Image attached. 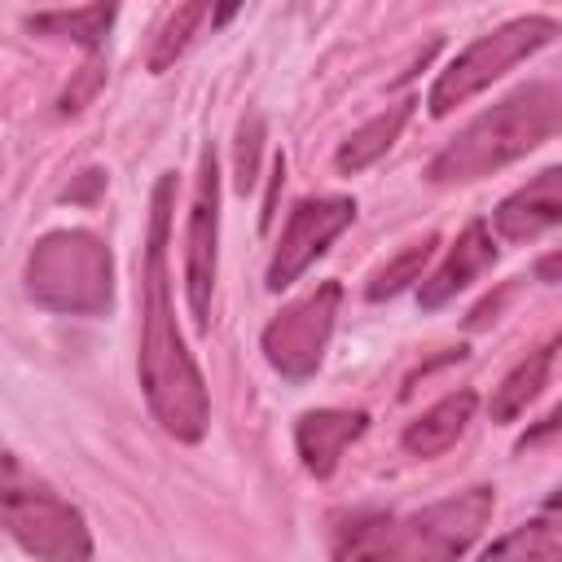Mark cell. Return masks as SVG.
Returning <instances> with one entry per match:
<instances>
[{
	"label": "cell",
	"instance_id": "cell-14",
	"mask_svg": "<svg viewBox=\"0 0 562 562\" xmlns=\"http://www.w3.org/2000/svg\"><path fill=\"white\" fill-rule=\"evenodd\" d=\"M553 356H558V338H544L536 351H527L505 378L501 386L492 391V422H514L544 386H549V373H553Z\"/></svg>",
	"mask_w": 562,
	"mask_h": 562
},
{
	"label": "cell",
	"instance_id": "cell-1",
	"mask_svg": "<svg viewBox=\"0 0 562 562\" xmlns=\"http://www.w3.org/2000/svg\"><path fill=\"white\" fill-rule=\"evenodd\" d=\"M171 211H176V171H162L149 193V228H145V263H140V351L136 373L154 422L180 439L198 443L211 422V400L198 360L184 347L171 307V272H167V241H171Z\"/></svg>",
	"mask_w": 562,
	"mask_h": 562
},
{
	"label": "cell",
	"instance_id": "cell-21",
	"mask_svg": "<svg viewBox=\"0 0 562 562\" xmlns=\"http://www.w3.org/2000/svg\"><path fill=\"white\" fill-rule=\"evenodd\" d=\"M237 4L241 0H215V13H211V26H224L233 13H237Z\"/></svg>",
	"mask_w": 562,
	"mask_h": 562
},
{
	"label": "cell",
	"instance_id": "cell-19",
	"mask_svg": "<svg viewBox=\"0 0 562 562\" xmlns=\"http://www.w3.org/2000/svg\"><path fill=\"white\" fill-rule=\"evenodd\" d=\"M483 553H487V558H501V553H527V558H558V553H562V540H558V527H553L549 518H536V522H527V527H518V531H509V536L492 540V544H487Z\"/></svg>",
	"mask_w": 562,
	"mask_h": 562
},
{
	"label": "cell",
	"instance_id": "cell-10",
	"mask_svg": "<svg viewBox=\"0 0 562 562\" xmlns=\"http://www.w3.org/2000/svg\"><path fill=\"white\" fill-rule=\"evenodd\" d=\"M496 263V241H492V228L483 224V220H474V224H465L461 228V237L448 246V255H443V263L422 281V290H417V303H422V312H435V307H443L448 299H457L465 285H474L487 268Z\"/></svg>",
	"mask_w": 562,
	"mask_h": 562
},
{
	"label": "cell",
	"instance_id": "cell-17",
	"mask_svg": "<svg viewBox=\"0 0 562 562\" xmlns=\"http://www.w3.org/2000/svg\"><path fill=\"white\" fill-rule=\"evenodd\" d=\"M430 255H435V233H426L422 241H413V246H404L395 259H386V263H382V268L369 277L364 299H369V303H382V299L400 294L404 285H413V281L422 277V268L430 263Z\"/></svg>",
	"mask_w": 562,
	"mask_h": 562
},
{
	"label": "cell",
	"instance_id": "cell-9",
	"mask_svg": "<svg viewBox=\"0 0 562 562\" xmlns=\"http://www.w3.org/2000/svg\"><path fill=\"white\" fill-rule=\"evenodd\" d=\"M351 220H356V198H342V193H321V198L294 202V211H290V220H285V228L277 237V250H272V263H268L263 285L277 294L290 281H299L329 250V241Z\"/></svg>",
	"mask_w": 562,
	"mask_h": 562
},
{
	"label": "cell",
	"instance_id": "cell-4",
	"mask_svg": "<svg viewBox=\"0 0 562 562\" xmlns=\"http://www.w3.org/2000/svg\"><path fill=\"white\" fill-rule=\"evenodd\" d=\"M26 294L66 316H105L114 303V255L88 228H53L26 255Z\"/></svg>",
	"mask_w": 562,
	"mask_h": 562
},
{
	"label": "cell",
	"instance_id": "cell-22",
	"mask_svg": "<svg viewBox=\"0 0 562 562\" xmlns=\"http://www.w3.org/2000/svg\"><path fill=\"white\" fill-rule=\"evenodd\" d=\"M553 272H558V255H549V259H540V277H544V281H553Z\"/></svg>",
	"mask_w": 562,
	"mask_h": 562
},
{
	"label": "cell",
	"instance_id": "cell-6",
	"mask_svg": "<svg viewBox=\"0 0 562 562\" xmlns=\"http://www.w3.org/2000/svg\"><path fill=\"white\" fill-rule=\"evenodd\" d=\"M558 35V22L549 13H527V18H514L487 35H479L474 44H465L430 83L426 92V105L435 119L452 114L457 105H465L474 92H483L492 79H501L505 70H514L518 61H527L531 53H540L544 44H553Z\"/></svg>",
	"mask_w": 562,
	"mask_h": 562
},
{
	"label": "cell",
	"instance_id": "cell-13",
	"mask_svg": "<svg viewBox=\"0 0 562 562\" xmlns=\"http://www.w3.org/2000/svg\"><path fill=\"white\" fill-rule=\"evenodd\" d=\"M474 408H479V395H474L470 386L443 395V400L430 404L417 422L404 426V435H400L404 452H413V457H439V452H448V448L465 435V426L474 422Z\"/></svg>",
	"mask_w": 562,
	"mask_h": 562
},
{
	"label": "cell",
	"instance_id": "cell-20",
	"mask_svg": "<svg viewBox=\"0 0 562 562\" xmlns=\"http://www.w3.org/2000/svg\"><path fill=\"white\" fill-rule=\"evenodd\" d=\"M259 132H263V123L259 119H241V127H237V189L246 193L250 184H255V171H259Z\"/></svg>",
	"mask_w": 562,
	"mask_h": 562
},
{
	"label": "cell",
	"instance_id": "cell-15",
	"mask_svg": "<svg viewBox=\"0 0 562 562\" xmlns=\"http://www.w3.org/2000/svg\"><path fill=\"white\" fill-rule=\"evenodd\" d=\"M119 18V0H92L83 9H57V13H35L26 18L31 35H57V40H75L79 48H88V57L101 53V44L110 40V26Z\"/></svg>",
	"mask_w": 562,
	"mask_h": 562
},
{
	"label": "cell",
	"instance_id": "cell-3",
	"mask_svg": "<svg viewBox=\"0 0 562 562\" xmlns=\"http://www.w3.org/2000/svg\"><path fill=\"white\" fill-rule=\"evenodd\" d=\"M496 509L492 487H465L408 518L360 514L334 540V558H461Z\"/></svg>",
	"mask_w": 562,
	"mask_h": 562
},
{
	"label": "cell",
	"instance_id": "cell-16",
	"mask_svg": "<svg viewBox=\"0 0 562 562\" xmlns=\"http://www.w3.org/2000/svg\"><path fill=\"white\" fill-rule=\"evenodd\" d=\"M413 119V101H395L391 110H382V114H373L369 123H360L342 145H338V154H334V167L342 171V176H356V171H364L369 162H378L395 140H400V132H404V123Z\"/></svg>",
	"mask_w": 562,
	"mask_h": 562
},
{
	"label": "cell",
	"instance_id": "cell-8",
	"mask_svg": "<svg viewBox=\"0 0 562 562\" xmlns=\"http://www.w3.org/2000/svg\"><path fill=\"white\" fill-rule=\"evenodd\" d=\"M220 158L215 145H202L198 158V184L189 202V228H184V294L193 325L206 329L211 312V290H215V259H220Z\"/></svg>",
	"mask_w": 562,
	"mask_h": 562
},
{
	"label": "cell",
	"instance_id": "cell-2",
	"mask_svg": "<svg viewBox=\"0 0 562 562\" xmlns=\"http://www.w3.org/2000/svg\"><path fill=\"white\" fill-rule=\"evenodd\" d=\"M562 123V92L553 79H536L492 110H483L470 127H461L426 167L430 184H465L483 180L518 158H527L536 145L553 140Z\"/></svg>",
	"mask_w": 562,
	"mask_h": 562
},
{
	"label": "cell",
	"instance_id": "cell-11",
	"mask_svg": "<svg viewBox=\"0 0 562 562\" xmlns=\"http://www.w3.org/2000/svg\"><path fill=\"white\" fill-rule=\"evenodd\" d=\"M369 430V413L360 408H312L294 426V448L303 457V470L312 479H329L342 461V452Z\"/></svg>",
	"mask_w": 562,
	"mask_h": 562
},
{
	"label": "cell",
	"instance_id": "cell-5",
	"mask_svg": "<svg viewBox=\"0 0 562 562\" xmlns=\"http://www.w3.org/2000/svg\"><path fill=\"white\" fill-rule=\"evenodd\" d=\"M0 527L35 558L70 562L92 558V536L83 514L35 479L9 448H0Z\"/></svg>",
	"mask_w": 562,
	"mask_h": 562
},
{
	"label": "cell",
	"instance_id": "cell-18",
	"mask_svg": "<svg viewBox=\"0 0 562 562\" xmlns=\"http://www.w3.org/2000/svg\"><path fill=\"white\" fill-rule=\"evenodd\" d=\"M211 4H215V0H184V4L167 18V26L158 31V40H154V48H149V70H154V75H162V70L189 48V40H193L198 26L206 22Z\"/></svg>",
	"mask_w": 562,
	"mask_h": 562
},
{
	"label": "cell",
	"instance_id": "cell-12",
	"mask_svg": "<svg viewBox=\"0 0 562 562\" xmlns=\"http://www.w3.org/2000/svg\"><path fill=\"white\" fill-rule=\"evenodd\" d=\"M558 220H562V171L558 167H544L536 180L514 189L492 215L505 241H536L540 233L558 228Z\"/></svg>",
	"mask_w": 562,
	"mask_h": 562
},
{
	"label": "cell",
	"instance_id": "cell-7",
	"mask_svg": "<svg viewBox=\"0 0 562 562\" xmlns=\"http://www.w3.org/2000/svg\"><path fill=\"white\" fill-rule=\"evenodd\" d=\"M338 303H342V285L338 281H321L312 294L294 299L290 307H281L268 325H263V356L268 364L290 378V382H303L316 373V364L325 360V347H329V334H334V316H338Z\"/></svg>",
	"mask_w": 562,
	"mask_h": 562
}]
</instances>
